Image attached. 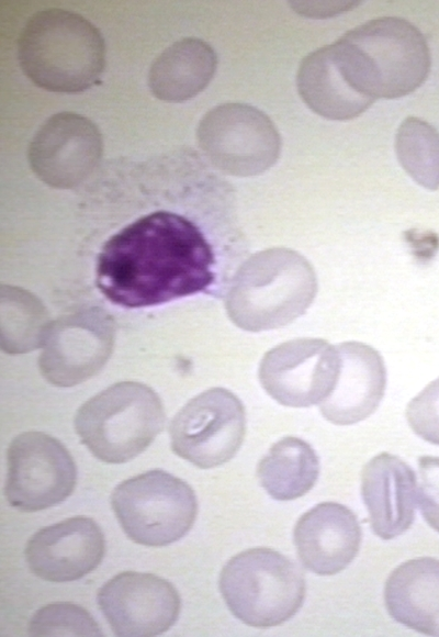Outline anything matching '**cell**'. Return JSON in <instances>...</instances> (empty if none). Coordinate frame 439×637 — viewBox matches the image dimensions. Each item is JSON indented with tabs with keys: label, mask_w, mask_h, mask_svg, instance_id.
Segmentation results:
<instances>
[{
	"label": "cell",
	"mask_w": 439,
	"mask_h": 637,
	"mask_svg": "<svg viewBox=\"0 0 439 637\" xmlns=\"http://www.w3.org/2000/svg\"><path fill=\"white\" fill-rule=\"evenodd\" d=\"M361 495L371 527L380 538L393 539L413 524L417 479L410 466L397 456L382 452L365 463Z\"/></svg>",
	"instance_id": "17"
},
{
	"label": "cell",
	"mask_w": 439,
	"mask_h": 637,
	"mask_svg": "<svg viewBox=\"0 0 439 637\" xmlns=\"http://www.w3.org/2000/svg\"><path fill=\"white\" fill-rule=\"evenodd\" d=\"M361 527L347 506L323 502L296 522L293 538L302 566L317 575L346 569L359 552Z\"/></svg>",
	"instance_id": "15"
},
{
	"label": "cell",
	"mask_w": 439,
	"mask_h": 637,
	"mask_svg": "<svg viewBox=\"0 0 439 637\" xmlns=\"http://www.w3.org/2000/svg\"><path fill=\"white\" fill-rule=\"evenodd\" d=\"M296 86L305 104L328 120L357 118L373 103L372 99L359 93L347 81L333 56L330 45L302 59Z\"/></svg>",
	"instance_id": "19"
},
{
	"label": "cell",
	"mask_w": 439,
	"mask_h": 637,
	"mask_svg": "<svg viewBox=\"0 0 439 637\" xmlns=\"http://www.w3.org/2000/svg\"><path fill=\"white\" fill-rule=\"evenodd\" d=\"M330 48L350 86L373 101L409 94L425 82L431 67L424 35L397 16L370 20Z\"/></svg>",
	"instance_id": "2"
},
{
	"label": "cell",
	"mask_w": 439,
	"mask_h": 637,
	"mask_svg": "<svg viewBox=\"0 0 439 637\" xmlns=\"http://www.w3.org/2000/svg\"><path fill=\"white\" fill-rule=\"evenodd\" d=\"M24 74L38 87L55 92L90 88L105 63V45L99 30L82 15L46 9L32 15L18 46Z\"/></svg>",
	"instance_id": "4"
},
{
	"label": "cell",
	"mask_w": 439,
	"mask_h": 637,
	"mask_svg": "<svg viewBox=\"0 0 439 637\" xmlns=\"http://www.w3.org/2000/svg\"><path fill=\"white\" fill-rule=\"evenodd\" d=\"M406 418L416 435L430 444L439 445V378L410 400Z\"/></svg>",
	"instance_id": "24"
},
{
	"label": "cell",
	"mask_w": 439,
	"mask_h": 637,
	"mask_svg": "<svg viewBox=\"0 0 439 637\" xmlns=\"http://www.w3.org/2000/svg\"><path fill=\"white\" fill-rule=\"evenodd\" d=\"M219 591L232 614L244 624L270 628L292 618L301 608L305 579L282 554L264 547L244 550L223 567Z\"/></svg>",
	"instance_id": "6"
},
{
	"label": "cell",
	"mask_w": 439,
	"mask_h": 637,
	"mask_svg": "<svg viewBox=\"0 0 439 637\" xmlns=\"http://www.w3.org/2000/svg\"><path fill=\"white\" fill-rule=\"evenodd\" d=\"M189 216L171 210L143 214L111 234L93 266L94 284L112 305L156 308L199 294H226L227 268Z\"/></svg>",
	"instance_id": "1"
},
{
	"label": "cell",
	"mask_w": 439,
	"mask_h": 637,
	"mask_svg": "<svg viewBox=\"0 0 439 637\" xmlns=\"http://www.w3.org/2000/svg\"><path fill=\"white\" fill-rule=\"evenodd\" d=\"M340 369L331 393L320 403L323 416L336 425H352L380 405L386 387V369L380 353L360 342L337 346Z\"/></svg>",
	"instance_id": "16"
},
{
	"label": "cell",
	"mask_w": 439,
	"mask_h": 637,
	"mask_svg": "<svg viewBox=\"0 0 439 637\" xmlns=\"http://www.w3.org/2000/svg\"><path fill=\"white\" fill-rule=\"evenodd\" d=\"M246 432L241 401L224 388L209 389L191 399L172 418V451L202 469L229 461Z\"/></svg>",
	"instance_id": "9"
},
{
	"label": "cell",
	"mask_w": 439,
	"mask_h": 637,
	"mask_svg": "<svg viewBox=\"0 0 439 637\" xmlns=\"http://www.w3.org/2000/svg\"><path fill=\"white\" fill-rule=\"evenodd\" d=\"M29 633L33 636H101L92 615L83 607L57 602L40 608L32 617Z\"/></svg>",
	"instance_id": "23"
},
{
	"label": "cell",
	"mask_w": 439,
	"mask_h": 637,
	"mask_svg": "<svg viewBox=\"0 0 439 637\" xmlns=\"http://www.w3.org/2000/svg\"><path fill=\"white\" fill-rule=\"evenodd\" d=\"M217 56L206 42L182 38L153 62L148 85L154 96L167 102H183L200 93L212 80Z\"/></svg>",
	"instance_id": "20"
},
{
	"label": "cell",
	"mask_w": 439,
	"mask_h": 637,
	"mask_svg": "<svg viewBox=\"0 0 439 637\" xmlns=\"http://www.w3.org/2000/svg\"><path fill=\"white\" fill-rule=\"evenodd\" d=\"M111 505L126 536L148 547L181 539L198 513L191 487L162 470H150L117 484Z\"/></svg>",
	"instance_id": "7"
},
{
	"label": "cell",
	"mask_w": 439,
	"mask_h": 637,
	"mask_svg": "<svg viewBox=\"0 0 439 637\" xmlns=\"http://www.w3.org/2000/svg\"><path fill=\"white\" fill-rule=\"evenodd\" d=\"M418 470L419 510L427 524L439 533V457H419Z\"/></svg>",
	"instance_id": "25"
},
{
	"label": "cell",
	"mask_w": 439,
	"mask_h": 637,
	"mask_svg": "<svg viewBox=\"0 0 439 637\" xmlns=\"http://www.w3.org/2000/svg\"><path fill=\"white\" fill-rule=\"evenodd\" d=\"M384 603L397 623L439 636V560L419 557L396 567L385 582Z\"/></svg>",
	"instance_id": "18"
},
{
	"label": "cell",
	"mask_w": 439,
	"mask_h": 637,
	"mask_svg": "<svg viewBox=\"0 0 439 637\" xmlns=\"http://www.w3.org/2000/svg\"><path fill=\"white\" fill-rule=\"evenodd\" d=\"M165 411L147 385L126 381L85 402L75 417L82 444L99 460L124 463L143 452L162 431Z\"/></svg>",
	"instance_id": "5"
},
{
	"label": "cell",
	"mask_w": 439,
	"mask_h": 637,
	"mask_svg": "<svg viewBox=\"0 0 439 637\" xmlns=\"http://www.w3.org/2000/svg\"><path fill=\"white\" fill-rule=\"evenodd\" d=\"M319 459L305 440L286 436L275 442L259 461L257 477L274 500L291 501L305 495L316 483Z\"/></svg>",
	"instance_id": "21"
},
{
	"label": "cell",
	"mask_w": 439,
	"mask_h": 637,
	"mask_svg": "<svg viewBox=\"0 0 439 637\" xmlns=\"http://www.w3.org/2000/svg\"><path fill=\"white\" fill-rule=\"evenodd\" d=\"M105 552L104 535L90 517L75 516L46 526L27 541L31 571L49 582H70L93 571Z\"/></svg>",
	"instance_id": "14"
},
{
	"label": "cell",
	"mask_w": 439,
	"mask_h": 637,
	"mask_svg": "<svg viewBox=\"0 0 439 637\" xmlns=\"http://www.w3.org/2000/svg\"><path fill=\"white\" fill-rule=\"evenodd\" d=\"M102 148L101 133L92 121L74 112H60L35 133L29 147V161L42 181L68 189L91 174Z\"/></svg>",
	"instance_id": "13"
},
{
	"label": "cell",
	"mask_w": 439,
	"mask_h": 637,
	"mask_svg": "<svg viewBox=\"0 0 439 637\" xmlns=\"http://www.w3.org/2000/svg\"><path fill=\"white\" fill-rule=\"evenodd\" d=\"M397 159L409 177L428 190L439 188V132L428 122L406 118L395 136Z\"/></svg>",
	"instance_id": "22"
},
{
	"label": "cell",
	"mask_w": 439,
	"mask_h": 637,
	"mask_svg": "<svg viewBox=\"0 0 439 637\" xmlns=\"http://www.w3.org/2000/svg\"><path fill=\"white\" fill-rule=\"evenodd\" d=\"M354 5V3L350 2H297L293 1L292 7L300 13L311 16H320V13H324V16L328 14H335L337 12H341Z\"/></svg>",
	"instance_id": "26"
},
{
	"label": "cell",
	"mask_w": 439,
	"mask_h": 637,
	"mask_svg": "<svg viewBox=\"0 0 439 637\" xmlns=\"http://www.w3.org/2000/svg\"><path fill=\"white\" fill-rule=\"evenodd\" d=\"M4 494L15 509L36 512L65 501L74 491L77 468L67 448L40 432L18 435L7 452Z\"/></svg>",
	"instance_id": "10"
},
{
	"label": "cell",
	"mask_w": 439,
	"mask_h": 637,
	"mask_svg": "<svg viewBox=\"0 0 439 637\" xmlns=\"http://www.w3.org/2000/svg\"><path fill=\"white\" fill-rule=\"evenodd\" d=\"M99 607L117 636H157L180 613V597L167 580L151 573L121 572L98 592Z\"/></svg>",
	"instance_id": "12"
},
{
	"label": "cell",
	"mask_w": 439,
	"mask_h": 637,
	"mask_svg": "<svg viewBox=\"0 0 439 637\" xmlns=\"http://www.w3.org/2000/svg\"><path fill=\"white\" fill-rule=\"evenodd\" d=\"M196 138L211 164L235 177L263 174L281 152L274 123L246 103H224L210 110L199 123Z\"/></svg>",
	"instance_id": "8"
},
{
	"label": "cell",
	"mask_w": 439,
	"mask_h": 637,
	"mask_svg": "<svg viewBox=\"0 0 439 637\" xmlns=\"http://www.w3.org/2000/svg\"><path fill=\"white\" fill-rule=\"evenodd\" d=\"M318 289L312 264L286 247L260 250L241 262L225 294L228 317L239 328L262 332L303 315Z\"/></svg>",
	"instance_id": "3"
},
{
	"label": "cell",
	"mask_w": 439,
	"mask_h": 637,
	"mask_svg": "<svg viewBox=\"0 0 439 637\" xmlns=\"http://www.w3.org/2000/svg\"><path fill=\"white\" fill-rule=\"evenodd\" d=\"M337 346L323 338H295L268 350L258 377L264 391L289 407L320 404L333 391L339 375Z\"/></svg>",
	"instance_id": "11"
}]
</instances>
